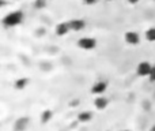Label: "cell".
<instances>
[{"label":"cell","instance_id":"cell-4","mask_svg":"<svg viewBox=\"0 0 155 131\" xmlns=\"http://www.w3.org/2000/svg\"><path fill=\"white\" fill-rule=\"evenodd\" d=\"M106 89H107V83L104 82V81H98V82H95L93 85L91 93L95 94V96H102V94L106 91Z\"/></svg>","mask_w":155,"mask_h":131},{"label":"cell","instance_id":"cell-17","mask_svg":"<svg viewBox=\"0 0 155 131\" xmlns=\"http://www.w3.org/2000/svg\"><path fill=\"white\" fill-rule=\"evenodd\" d=\"M150 131H155V124H154V126H153V127H151V129H150Z\"/></svg>","mask_w":155,"mask_h":131},{"label":"cell","instance_id":"cell-8","mask_svg":"<svg viewBox=\"0 0 155 131\" xmlns=\"http://www.w3.org/2000/svg\"><path fill=\"white\" fill-rule=\"evenodd\" d=\"M27 126H29V118L23 116V118H19L18 120L15 122V124H14V130L15 131H25L27 129Z\"/></svg>","mask_w":155,"mask_h":131},{"label":"cell","instance_id":"cell-18","mask_svg":"<svg viewBox=\"0 0 155 131\" xmlns=\"http://www.w3.org/2000/svg\"><path fill=\"white\" fill-rule=\"evenodd\" d=\"M121 131H129V130H121Z\"/></svg>","mask_w":155,"mask_h":131},{"label":"cell","instance_id":"cell-15","mask_svg":"<svg viewBox=\"0 0 155 131\" xmlns=\"http://www.w3.org/2000/svg\"><path fill=\"white\" fill-rule=\"evenodd\" d=\"M98 2V0H83V3L87 5H91V4H95V3Z\"/></svg>","mask_w":155,"mask_h":131},{"label":"cell","instance_id":"cell-11","mask_svg":"<svg viewBox=\"0 0 155 131\" xmlns=\"http://www.w3.org/2000/svg\"><path fill=\"white\" fill-rule=\"evenodd\" d=\"M27 83H29L27 78H19V79L15 81L14 86H15V89H18V90H22V89H25L27 86Z\"/></svg>","mask_w":155,"mask_h":131},{"label":"cell","instance_id":"cell-12","mask_svg":"<svg viewBox=\"0 0 155 131\" xmlns=\"http://www.w3.org/2000/svg\"><path fill=\"white\" fill-rule=\"evenodd\" d=\"M144 36H146V40H147L148 43H155V27L147 29L144 33Z\"/></svg>","mask_w":155,"mask_h":131},{"label":"cell","instance_id":"cell-16","mask_svg":"<svg viewBox=\"0 0 155 131\" xmlns=\"http://www.w3.org/2000/svg\"><path fill=\"white\" fill-rule=\"evenodd\" d=\"M139 2H140V0H128L129 4H137Z\"/></svg>","mask_w":155,"mask_h":131},{"label":"cell","instance_id":"cell-2","mask_svg":"<svg viewBox=\"0 0 155 131\" xmlns=\"http://www.w3.org/2000/svg\"><path fill=\"white\" fill-rule=\"evenodd\" d=\"M78 47L84 51H93L94 48H97V40L93 37H82L78 40Z\"/></svg>","mask_w":155,"mask_h":131},{"label":"cell","instance_id":"cell-9","mask_svg":"<svg viewBox=\"0 0 155 131\" xmlns=\"http://www.w3.org/2000/svg\"><path fill=\"white\" fill-rule=\"evenodd\" d=\"M107 104H109V101H107V98L106 97H104V96H97V98L94 100V107H95L97 109H99V111L106 109Z\"/></svg>","mask_w":155,"mask_h":131},{"label":"cell","instance_id":"cell-13","mask_svg":"<svg viewBox=\"0 0 155 131\" xmlns=\"http://www.w3.org/2000/svg\"><path fill=\"white\" fill-rule=\"evenodd\" d=\"M52 119V111L45 109L42 113H41V123H48Z\"/></svg>","mask_w":155,"mask_h":131},{"label":"cell","instance_id":"cell-1","mask_svg":"<svg viewBox=\"0 0 155 131\" xmlns=\"http://www.w3.org/2000/svg\"><path fill=\"white\" fill-rule=\"evenodd\" d=\"M23 18H25V15L22 11H12V12L7 14L3 18V25L5 27H15L23 22Z\"/></svg>","mask_w":155,"mask_h":131},{"label":"cell","instance_id":"cell-3","mask_svg":"<svg viewBox=\"0 0 155 131\" xmlns=\"http://www.w3.org/2000/svg\"><path fill=\"white\" fill-rule=\"evenodd\" d=\"M153 68H154V66L151 64L150 62H140L139 64H137L136 72L139 77H150Z\"/></svg>","mask_w":155,"mask_h":131},{"label":"cell","instance_id":"cell-19","mask_svg":"<svg viewBox=\"0 0 155 131\" xmlns=\"http://www.w3.org/2000/svg\"><path fill=\"white\" fill-rule=\"evenodd\" d=\"M42 2H46V0H42Z\"/></svg>","mask_w":155,"mask_h":131},{"label":"cell","instance_id":"cell-14","mask_svg":"<svg viewBox=\"0 0 155 131\" xmlns=\"http://www.w3.org/2000/svg\"><path fill=\"white\" fill-rule=\"evenodd\" d=\"M150 81L151 82H155V66H154V68H153V71H151V74H150Z\"/></svg>","mask_w":155,"mask_h":131},{"label":"cell","instance_id":"cell-7","mask_svg":"<svg viewBox=\"0 0 155 131\" xmlns=\"http://www.w3.org/2000/svg\"><path fill=\"white\" fill-rule=\"evenodd\" d=\"M70 32H71V27H70V23H68V22H60V23L56 26V34L59 36V37L67 36Z\"/></svg>","mask_w":155,"mask_h":131},{"label":"cell","instance_id":"cell-6","mask_svg":"<svg viewBox=\"0 0 155 131\" xmlns=\"http://www.w3.org/2000/svg\"><path fill=\"white\" fill-rule=\"evenodd\" d=\"M68 23H70V27H71V32H80V30H83L86 27V22L83 21V19H71V21H68Z\"/></svg>","mask_w":155,"mask_h":131},{"label":"cell","instance_id":"cell-5","mask_svg":"<svg viewBox=\"0 0 155 131\" xmlns=\"http://www.w3.org/2000/svg\"><path fill=\"white\" fill-rule=\"evenodd\" d=\"M124 38H125V43L128 44V45H132V47L139 45V43H140V37L136 32H127Z\"/></svg>","mask_w":155,"mask_h":131},{"label":"cell","instance_id":"cell-10","mask_svg":"<svg viewBox=\"0 0 155 131\" xmlns=\"http://www.w3.org/2000/svg\"><path fill=\"white\" fill-rule=\"evenodd\" d=\"M91 119H93V112H90V111H83V112H80L78 115V120L80 123H87Z\"/></svg>","mask_w":155,"mask_h":131}]
</instances>
